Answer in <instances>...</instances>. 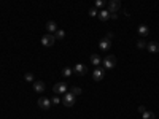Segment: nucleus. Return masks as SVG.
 <instances>
[{"label": "nucleus", "mask_w": 159, "mask_h": 119, "mask_svg": "<svg viewBox=\"0 0 159 119\" xmlns=\"http://www.w3.org/2000/svg\"><path fill=\"white\" fill-rule=\"evenodd\" d=\"M102 64H104V68L111 70V68H115V65H116V57L113 54H110V56H107L105 59H102Z\"/></svg>", "instance_id": "nucleus-1"}, {"label": "nucleus", "mask_w": 159, "mask_h": 119, "mask_svg": "<svg viewBox=\"0 0 159 119\" xmlns=\"http://www.w3.org/2000/svg\"><path fill=\"white\" fill-rule=\"evenodd\" d=\"M75 100H77V97H75L73 94L65 92V95L62 97V100H60V102H62L65 107H73V105H75Z\"/></svg>", "instance_id": "nucleus-2"}, {"label": "nucleus", "mask_w": 159, "mask_h": 119, "mask_svg": "<svg viewBox=\"0 0 159 119\" xmlns=\"http://www.w3.org/2000/svg\"><path fill=\"white\" fill-rule=\"evenodd\" d=\"M56 42V38H54V34H48V35H43L41 37V45L46 48H49V46H53Z\"/></svg>", "instance_id": "nucleus-3"}, {"label": "nucleus", "mask_w": 159, "mask_h": 119, "mask_svg": "<svg viewBox=\"0 0 159 119\" xmlns=\"http://www.w3.org/2000/svg\"><path fill=\"white\" fill-rule=\"evenodd\" d=\"M105 76V68L104 67H97L94 72H92V80L94 81H102Z\"/></svg>", "instance_id": "nucleus-4"}, {"label": "nucleus", "mask_w": 159, "mask_h": 119, "mask_svg": "<svg viewBox=\"0 0 159 119\" xmlns=\"http://www.w3.org/2000/svg\"><path fill=\"white\" fill-rule=\"evenodd\" d=\"M53 92H54V94H65V92H67V83L60 81V83L54 84V86H53Z\"/></svg>", "instance_id": "nucleus-5"}, {"label": "nucleus", "mask_w": 159, "mask_h": 119, "mask_svg": "<svg viewBox=\"0 0 159 119\" xmlns=\"http://www.w3.org/2000/svg\"><path fill=\"white\" fill-rule=\"evenodd\" d=\"M118 10H121V0H108V11L118 13Z\"/></svg>", "instance_id": "nucleus-6"}, {"label": "nucleus", "mask_w": 159, "mask_h": 119, "mask_svg": "<svg viewBox=\"0 0 159 119\" xmlns=\"http://www.w3.org/2000/svg\"><path fill=\"white\" fill-rule=\"evenodd\" d=\"M38 107L41 108V110H45V111H48V110L51 108V100L49 99H46V97H41V99H38Z\"/></svg>", "instance_id": "nucleus-7"}, {"label": "nucleus", "mask_w": 159, "mask_h": 119, "mask_svg": "<svg viewBox=\"0 0 159 119\" xmlns=\"http://www.w3.org/2000/svg\"><path fill=\"white\" fill-rule=\"evenodd\" d=\"M73 72L83 76V75H86V73H88V67H86V65H83V64H77V65L73 67Z\"/></svg>", "instance_id": "nucleus-8"}, {"label": "nucleus", "mask_w": 159, "mask_h": 119, "mask_svg": "<svg viewBox=\"0 0 159 119\" xmlns=\"http://www.w3.org/2000/svg\"><path fill=\"white\" fill-rule=\"evenodd\" d=\"M99 48L102 49V51H107V49H110V48H111V40H108V38H104V40H100V43H99Z\"/></svg>", "instance_id": "nucleus-9"}, {"label": "nucleus", "mask_w": 159, "mask_h": 119, "mask_svg": "<svg viewBox=\"0 0 159 119\" xmlns=\"http://www.w3.org/2000/svg\"><path fill=\"white\" fill-rule=\"evenodd\" d=\"M97 18H99L102 22H107V21L110 19V11L108 10H100L99 15H97Z\"/></svg>", "instance_id": "nucleus-10"}, {"label": "nucleus", "mask_w": 159, "mask_h": 119, "mask_svg": "<svg viewBox=\"0 0 159 119\" xmlns=\"http://www.w3.org/2000/svg\"><path fill=\"white\" fill-rule=\"evenodd\" d=\"M46 30H48V34H54L57 30V24L54 21H48L46 22Z\"/></svg>", "instance_id": "nucleus-11"}, {"label": "nucleus", "mask_w": 159, "mask_h": 119, "mask_svg": "<svg viewBox=\"0 0 159 119\" xmlns=\"http://www.w3.org/2000/svg\"><path fill=\"white\" fill-rule=\"evenodd\" d=\"M146 49L149 53H159V43L158 42H151L146 45Z\"/></svg>", "instance_id": "nucleus-12"}, {"label": "nucleus", "mask_w": 159, "mask_h": 119, "mask_svg": "<svg viewBox=\"0 0 159 119\" xmlns=\"http://www.w3.org/2000/svg\"><path fill=\"white\" fill-rule=\"evenodd\" d=\"M149 34V27L148 26H145V24H142V26H138V35H142L143 38L146 37Z\"/></svg>", "instance_id": "nucleus-13"}, {"label": "nucleus", "mask_w": 159, "mask_h": 119, "mask_svg": "<svg viewBox=\"0 0 159 119\" xmlns=\"http://www.w3.org/2000/svg\"><path fill=\"white\" fill-rule=\"evenodd\" d=\"M34 89H35V92H43L45 91V83L43 81H34Z\"/></svg>", "instance_id": "nucleus-14"}, {"label": "nucleus", "mask_w": 159, "mask_h": 119, "mask_svg": "<svg viewBox=\"0 0 159 119\" xmlns=\"http://www.w3.org/2000/svg\"><path fill=\"white\" fill-rule=\"evenodd\" d=\"M91 62L94 64V65H100L102 64V59L99 54H91Z\"/></svg>", "instance_id": "nucleus-15"}, {"label": "nucleus", "mask_w": 159, "mask_h": 119, "mask_svg": "<svg viewBox=\"0 0 159 119\" xmlns=\"http://www.w3.org/2000/svg\"><path fill=\"white\" fill-rule=\"evenodd\" d=\"M81 88H78V86H72V88H70V94H73L75 97H78V95H81Z\"/></svg>", "instance_id": "nucleus-16"}, {"label": "nucleus", "mask_w": 159, "mask_h": 119, "mask_svg": "<svg viewBox=\"0 0 159 119\" xmlns=\"http://www.w3.org/2000/svg\"><path fill=\"white\" fill-rule=\"evenodd\" d=\"M64 37H65V32H64V30L57 29V30L54 32V38H56V40H64Z\"/></svg>", "instance_id": "nucleus-17"}, {"label": "nucleus", "mask_w": 159, "mask_h": 119, "mask_svg": "<svg viewBox=\"0 0 159 119\" xmlns=\"http://www.w3.org/2000/svg\"><path fill=\"white\" fill-rule=\"evenodd\" d=\"M146 45H148V43L145 42L143 38H140L138 42H137V48H138V49H145V48H146Z\"/></svg>", "instance_id": "nucleus-18"}, {"label": "nucleus", "mask_w": 159, "mask_h": 119, "mask_svg": "<svg viewBox=\"0 0 159 119\" xmlns=\"http://www.w3.org/2000/svg\"><path fill=\"white\" fill-rule=\"evenodd\" d=\"M142 116H143V119H154V113H151V111H143Z\"/></svg>", "instance_id": "nucleus-19"}, {"label": "nucleus", "mask_w": 159, "mask_h": 119, "mask_svg": "<svg viewBox=\"0 0 159 119\" xmlns=\"http://www.w3.org/2000/svg\"><path fill=\"white\" fill-rule=\"evenodd\" d=\"M72 73H73V72H72V68H68V67H65L64 70H62V75H64L65 78H68L70 75H72Z\"/></svg>", "instance_id": "nucleus-20"}, {"label": "nucleus", "mask_w": 159, "mask_h": 119, "mask_svg": "<svg viewBox=\"0 0 159 119\" xmlns=\"http://www.w3.org/2000/svg\"><path fill=\"white\" fill-rule=\"evenodd\" d=\"M107 0H96V8H104Z\"/></svg>", "instance_id": "nucleus-21"}, {"label": "nucleus", "mask_w": 159, "mask_h": 119, "mask_svg": "<svg viewBox=\"0 0 159 119\" xmlns=\"http://www.w3.org/2000/svg\"><path fill=\"white\" fill-rule=\"evenodd\" d=\"M24 80L29 81V83H32V81H34V75H32V73H26V75H24Z\"/></svg>", "instance_id": "nucleus-22"}, {"label": "nucleus", "mask_w": 159, "mask_h": 119, "mask_svg": "<svg viewBox=\"0 0 159 119\" xmlns=\"http://www.w3.org/2000/svg\"><path fill=\"white\" fill-rule=\"evenodd\" d=\"M97 15H99V11H97V8H91V10H89V16H91V18H96Z\"/></svg>", "instance_id": "nucleus-23"}, {"label": "nucleus", "mask_w": 159, "mask_h": 119, "mask_svg": "<svg viewBox=\"0 0 159 119\" xmlns=\"http://www.w3.org/2000/svg\"><path fill=\"white\" fill-rule=\"evenodd\" d=\"M110 19H118V13H110Z\"/></svg>", "instance_id": "nucleus-24"}, {"label": "nucleus", "mask_w": 159, "mask_h": 119, "mask_svg": "<svg viewBox=\"0 0 159 119\" xmlns=\"http://www.w3.org/2000/svg\"><path fill=\"white\" fill-rule=\"evenodd\" d=\"M113 37H115V35L111 34V32H108V34L105 35V38H108V40H113Z\"/></svg>", "instance_id": "nucleus-25"}, {"label": "nucleus", "mask_w": 159, "mask_h": 119, "mask_svg": "<svg viewBox=\"0 0 159 119\" xmlns=\"http://www.w3.org/2000/svg\"><path fill=\"white\" fill-rule=\"evenodd\" d=\"M59 102H60V99H59V97H54L53 100H51V103H54V105H56V103H59Z\"/></svg>", "instance_id": "nucleus-26"}, {"label": "nucleus", "mask_w": 159, "mask_h": 119, "mask_svg": "<svg viewBox=\"0 0 159 119\" xmlns=\"http://www.w3.org/2000/svg\"><path fill=\"white\" fill-rule=\"evenodd\" d=\"M138 111H140V113H143V111H146V108H145L143 105H140V107H138Z\"/></svg>", "instance_id": "nucleus-27"}]
</instances>
